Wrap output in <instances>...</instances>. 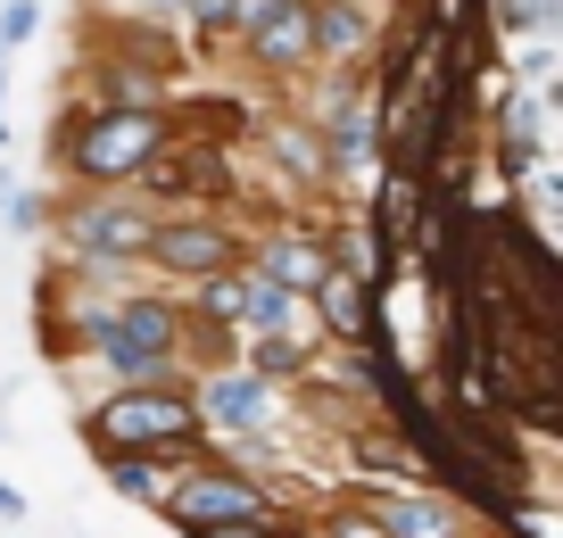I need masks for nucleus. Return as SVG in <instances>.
Listing matches in <instances>:
<instances>
[{"label": "nucleus", "mask_w": 563, "mask_h": 538, "mask_svg": "<svg viewBox=\"0 0 563 538\" xmlns=\"http://www.w3.org/2000/svg\"><path fill=\"white\" fill-rule=\"evenodd\" d=\"M75 323V365L100 382H166L183 365V298L166 282H133V290H84L67 307Z\"/></svg>", "instance_id": "1"}, {"label": "nucleus", "mask_w": 563, "mask_h": 538, "mask_svg": "<svg viewBox=\"0 0 563 538\" xmlns=\"http://www.w3.org/2000/svg\"><path fill=\"white\" fill-rule=\"evenodd\" d=\"M166 141H175V108L67 100L58 124H51V174H58V191H117V183H133Z\"/></svg>", "instance_id": "2"}, {"label": "nucleus", "mask_w": 563, "mask_h": 538, "mask_svg": "<svg viewBox=\"0 0 563 538\" xmlns=\"http://www.w3.org/2000/svg\"><path fill=\"white\" fill-rule=\"evenodd\" d=\"M150 232H158V208H150L133 183H117V191H58L42 241H51V257H67L91 290H133V282H150L141 274Z\"/></svg>", "instance_id": "3"}, {"label": "nucleus", "mask_w": 563, "mask_h": 538, "mask_svg": "<svg viewBox=\"0 0 563 538\" xmlns=\"http://www.w3.org/2000/svg\"><path fill=\"white\" fill-rule=\"evenodd\" d=\"M75 439H84V455H175V464L208 455V431H199V406H191V373L108 382L75 415Z\"/></svg>", "instance_id": "4"}, {"label": "nucleus", "mask_w": 563, "mask_h": 538, "mask_svg": "<svg viewBox=\"0 0 563 538\" xmlns=\"http://www.w3.org/2000/svg\"><path fill=\"white\" fill-rule=\"evenodd\" d=\"M282 514H290V497H282L274 472H249L232 455H216V439H208V455L166 472V497H158V521L175 538L208 530V521H282Z\"/></svg>", "instance_id": "5"}, {"label": "nucleus", "mask_w": 563, "mask_h": 538, "mask_svg": "<svg viewBox=\"0 0 563 538\" xmlns=\"http://www.w3.org/2000/svg\"><path fill=\"white\" fill-rule=\"evenodd\" d=\"M191 406H199V431H208L216 448H241V439H290V422H299V398H290L282 382H265V373H249L241 356L191 373Z\"/></svg>", "instance_id": "6"}, {"label": "nucleus", "mask_w": 563, "mask_h": 538, "mask_svg": "<svg viewBox=\"0 0 563 538\" xmlns=\"http://www.w3.org/2000/svg\"><path fill=\"white\" fill-rule=\"evenodd\" d=\"M241 241H249V224L224 216V208H166L150 249H141V274L166 282V290H191V282L241 265Z\"/></svg>", "instance_id": "7"}, {"label": "nucleus", "mask_w": 563, "mask_h": 538, "mask_svg": "<svg viewBox=\"0 0 563 538\" xmlns=\"http://www.w3.org/2000/svg\"><path fill=\"white\" fill-rule=\"evenodd\" d=\"M133 191L150 199V208H241V166H232L224 141H199V133H175L150 166L133 174Z\"/></svg>", "instance_id": "8"}, {"label": "nucleus", "mask_w": 563, "mask_h": 538, "mask_svg": "<svg viewBox=\"0 0 563 538\" xmlns=\"http://www.w3.org/2000/svg\"><path fill=\"white\" fill-rule=\"evenodd\" d=\"M323 133V166H332V191H365L382 174V100L373 91H349V100H307Z\"/></svg>", "instance_id": "9"}, {"label": "nucleus", "mask_w": 563, "mask_h": 538, "mask_svg": "<svg viewBox=\"0 0 563 538\" xmlns=\"http://www.w3.org/2000/svg\"><path fill=\"white\" fill-rule=\"evenodd\" d=\"M307 323L323 348H382V282L356 265H323V282L307 290Z\"/></svg>", "instance_id": "10"}, {"label": "nucleus", "mask_w": 563, "mask_h": 538, "mask_svg": "<svg viewBox=\"0 0 563 538\" xmlns=\"http://www.w3.org/2000/svg\"><path fill=\"white\" fill-rule=\"evenodd\" d=\"M241 58L274 84H299L316 67V42H307V0H241Z\"/></svg>", "instance_id": "11"}, {"label": "nucleus", "mask_w": 563, "mask_h": 538, "mask_svg": "<svg viewBox=\"0 0 563 538\" xmlns=\"http://www.w3.org/2000/svg\"><path fill=\"white\" fill-rule=\"evenodd\" d=\"M257 150H265V166H274V183L290 191V208L299 199H323L332 191V166H323V133H316V117H265L257 124Z\"/></svg>", "instance_id": "12"}, {"label": "nucleus", "mask_w": 563, "mask_h": 538, "mask_svg": "<svg viewBox=\"0 0 563 538\" xmlns=\"http://www.w3.org/2000/svg\"><path fill=\"white\" fill-rule=\"evenodd\" d=\"M365 497H373V514H382L389 538H464V521H473L440 481H389V488L365 481Z\"/></svg>", "instance_id": "13"}, {"label": "nucleus", "mask_w": 563, "mask_h": 538, "mask_svg": "<svg viewBox=\"0 0 563 538\" xmlns=\"http://www.w3.org/2000/svg\"><path fill=\"white\" fill-rule=\"evenodd\" d=\"M84 100H100V108H166L175 84H166L158 67H141V58L84 51Z\"/></svg>", "instance_id": "14"}, {"label": "nucleus", "mask_w": 563, "mask_h": 538, "mask_svg": "<svg viewBox=\"0 0 563 538\" xmlns=\"http://www.w3.org/2000/svg\"><path fill=\"white\" fill-rule=\"evenodd\" d=\"M307 42H316V67L373 58V18H365V0H307Z\"/></svg>", "instance_id": "15"}, {"label": "nucleus", "mask_w": 563, "mask_h": 538, "mask_svg": "<svg viewBox=\"0 0 563 538\" xmlns=\"http://www.w3.org/2000/svg\"><path fill=\"white\" fill-rule=\"evenodd\" d=\"M316 331H241V365L249 373H265V382H307V365H316Z\"/></svg>", "instance_id": "16"}, {"label": "nucleus", "mask_w": 563, "mask_h": 538, "mask_svg": "<svg viewBox=\"0 0 563 538\" xmlns=\"http://www.w3.org/2000/svg\"><path fill=\"white\" fill-rule=\"evenodd\" d=\"M91 472H100V488H108V497L141 505V514H158V497H166V472H175V455H91Z\"/></svg>", "instance_id": "17"}, {"label": "nucleus", "mask_w": 563, "mask_h": 538, "mask_svg": "<svg viewBox=\"0 0 563 538\" xmlns=\"http://www.w3.org/2000/svg\"><path fill=\"white\" fill-rule=\"evenodd\" d=\"M241 331H316V323H307L299 290H282V282H265V274L241 265Z\"/></svg>", "instance_id": "18"}, {"label": "nucleus", "mask_w": 563, "mask_h": 538, "mask_svg": "<svg viewBox=\"0 0 563 538\" xmlns=\"http://www.w3.org/2000/svg\"><path fill=\"white\" fill-rule=\"evenodd\" d=\"M175 34H183V51L216 58L232 34H241V0H175Z\"/></svg>", "instance_id": "19"}, {"label": "nucleus", "mask_w": 563, "mask_h": 538, "mask_svg": "<svg viewBox=\"0 0 563 538\" xmlns=\"http://www.w3.org/2000/svg\"><path fill=\"white\" fill-rule=\"evenodd\" d=\"M307 521H316V538H389V530H382V514H373V497H356V488L323 497Z\"/></svg>", "instance_id": "20"}, {"label": "nucleus", "mask_w": 563, "mask_h": 538, "mask_svg": "<svg viewBox=\"0 0 563 538\" xmlns=\"http://www.w3.org/2000/svg\"><path fill=\"white\" fill-rule=\"evenodd\" d=\"M51 199H58V191H34V183H9V199H0V224L18 232V241H42V232H51Z\"/></svg>", "instance_id": "21"}, {"label": "nucleus", "mask_w": 563, "mask_h": 538, "mask_svg": "<svg viewBox=\"0 0 563 538\" xmlns=\"http://www.w3.org/2000/svg\"><path fill=\"white\" fill-rule=\"evenodd\" d=\"M34 34H42V0H9L0 9V58H18Z\"/></svg>", "instance_id": "22"}, {"label": "nucleus", "mask_w": 563, "mask_h": 538, "mask_svg": "<svg viewBox=\"0 0 563 538\" xmlns=\"http://www.w3.org/2000/svg\"><path fill=\"white\" fill-rule=\"evenodd\" d=\"M497 25H506V34H547V25H555V0H497Z\"/></svg>", "instance_id": "23"}, {"label": "nucleus", "mask_w": 563, "mask_h": 538, "mask_svg": "<svg viewBox=\"0 0 563 538\" xmlns=\"http://www.w3.org/2000/svg\"><path fill=\"white\" fill-rule=\"evenodd\" d=\"M0 521H9V530H25V521H34V497H25L18 481H0Z\"/></svg>", "instance_id": "24"}, {"label": "nucleus", "mask_w": 563, "mask_h": 538, "mask_svg": "<svg viewBox=\"0 0 563 538\" xmlns=\"http://www.w3.org/2000/svg\"><path fill=\"white\" fill-rule=\"evenodd\" d=\"M274 521H208V530H183V538H265Z\"/></svg>", "instance_id": "25"}, {"label": "nucleus", "mask_w": 563, "mask_h": 538, "mask_svg": "<svg viewBox=\"0 0 563 538\" xmlns=\"http://www.w3.org/2000/svg\"><path fill=\"white\" fill-rule=\"evenodd\" d=\"M265 538H316V521H307V514H282V521H274Z\"/></svg>", "instance_id": "26"}, {"label": "nucleus", "mask_w": 563, "mask_h": 538, "mask_svg": "<svg viewBox=\"0 0 563 538\" xmlns=\"http://www.w3.org/2000/svg\"><path fill=\"white\" fill-rule=\"evenodd\" d=\"M0 141H9V58H0Z\"/></svg>", "instance_id": "27"}, {"label": "nucleus", "mask_w": 563, "mask_h": 538, "mask_svg": "<svg viewBox=\"0 0 563 538\" xmlns=\"http://www.w3.org/2000/svg\"><path fill=\"white\" fill-rule=\"evenodd\" d=\"M9 183H18V166H9V157H0V199H9Z\"/></svg>", "instance_id": "28"}, {"label": "nucleus", "mask_w": 563, "mask_h": 538, "mask_svg": "<svg viewBox=\"0 0 563 538\" xmlns=\"http://www.w3.org/2000/svg\"><path fill=\"white\" fill-rule=\"evenodd\" d=\"M0 448H9V415H0Z\"/></svg>", "instance_id": "29"}]
</instances>
